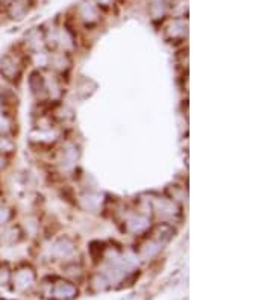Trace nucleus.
I'll list each match as a JSON object with an SVG mask.
<instances>
[{
    "instance_id": "1",
    "label": "nucleus",
    "mask_w": 273,
    "mask_h": 300,
    "mask_svg": "<svg viewBox=\"0 0 273 300\" xmlns=\"http://www.w3.org/2000/svg\"><path fill=\"white\" fill-rule=\"evenodd\" d=\"M28 11V0H14L10 7V13L13 19H22L23 14Z\"/></svg>"
}]
</instances>
